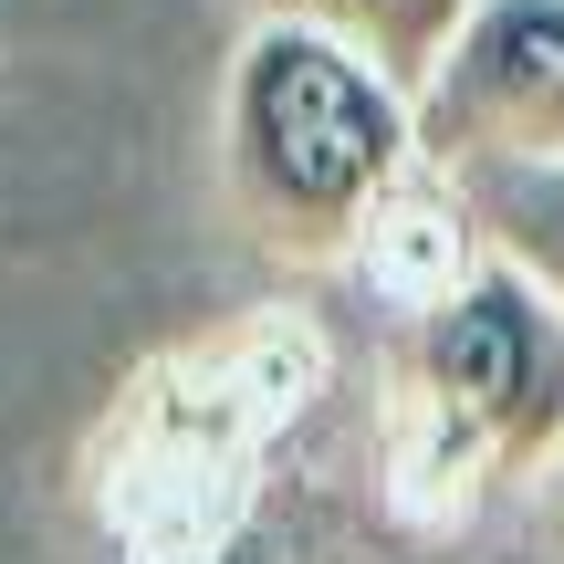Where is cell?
I'll list each match as a JSON object with an SVG mask.
<instances>
[{
    "label": "cell",
    "instance_id": "1",
    "mask_svg": "<svg viewBox=\"0 0 564 564\" xmlns=\"http://www.w3.org/2000/svg\"><path fill=\"white\" fill-rule=\"evenodd\" d=\"M429 167L419 84H398L377 53L314 11H272L241 32L220 74V188L230 220L293 272H335L366 251V230L398 209V188Z\"/></svg>",
    "mask_w": 564,
    "mask_h": 564
},
{
    "label": "cell",
    "instance_id": "3",
    "mask_svg": "<svg viewBox=\"0 0 564 564\" xmlns=\"http://www.w3.org/2000/svg\"><path fill=\"white\" fill-rule=\"evenodd\" d=\"M429 178L564 158V0H481L470 32L419 84Z\"/></svg>",
    "mask_w": 564,
    "mask_h": 564
},
{
    "label": "cell",
    "instance_id": "6",
    "mask_svg": "<svg viewBox=\"0 0 564 564\" xmlns=\"http://www.w3.org/2000/svg\"><path fill=\"white\" fill-rule=\"evenodd\" d=\"M220 564H303V554L272 544V533H241V544H220Z\"/></svg>",
    "mask_w": 564,
    "mask_h": 564
},
{
    "label": "cell",
    "instance_id": "2",
    "mask_svg": "<svg viewBox=\"0 0 564 564\" xmlns=\"http://www.w3.org/2000/svg\"><path fill=\"white\" fill-rule=\"evenodd\" d=\"M398 387L470 481H512V470L554 460L564 449V303L523 262L470 241L440 293L408 303Z\"/></svg>",
    "mask_w": 564,
    "mask_h": 564
},
{
    "label": "cell",
    "instance_id": "5",
    "mask_svg": "<svg viewBox=\"0 0 564 564\" xmlns=\"http://www.w3.org/2000/svg\"><path fill=\"white\" fill-rule=\"evenodd\" d=\"M282 11H314V21H335L356 53H377L398 84H429L440 74V53L470 32V11L481 0H282Z\"/></svg>",
    "mask_w": 564,
    "mask_h": 564
},
{
    "label": "cell",
    "instance_id": "4",
    "mask_svg": "<svg viewBox=\"0 0 564 564\" xmlns=\"http://www.w3.org/2000/svg\"><path fill=\"white\" fill-rule=\"evenodd\" d=\"M440 188H449V220H460L470 241L523 262L564 303V158H544V167H470V178H440Z\"/></svg>",
    "mask_w": 564,
    "mask_h": 564
}]
</instances>
